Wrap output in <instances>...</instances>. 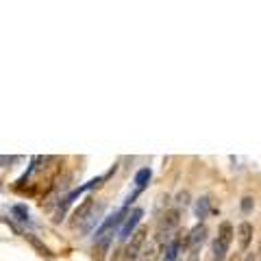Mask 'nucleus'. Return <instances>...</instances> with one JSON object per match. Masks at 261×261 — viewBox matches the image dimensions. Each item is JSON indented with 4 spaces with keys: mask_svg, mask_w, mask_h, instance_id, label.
Listing matches in <instances>:
<instances>
[{
    "mask_svg": "<svg viewBox=\"0 0 261 261\" xmlns=\"http://www.w3.org/2000/svg\"><path fill=\"white\" fill-rule=\"evenodd\" d=\"M178 205H190V192H181L178 194Z\"/></svg>",
    "mask_w": 261,
    "mask_h": 261,
    "instance_id": "nucleus-13",
    "label": "nucleus"
},
{
    "mask_svg": "<svg viewBox=\"0 0 261 261\" xmlns=\"http://www.w3.org/2000/svg\"><path fill=\"white\" fill-rule=\"evenodd\" d=\"M148 181H150V170H148V168H142L140 172L135 174V185H137V190L142 192L144 187L148 185Z\"/></svg>",
    "mask_w": 261,
    "mask_h": 261,
    "instance_id": "nucleus-8",
    "label": "nucleus"
},
{
    "mask_svg": "<svg viewBox=\"0 0 261 261\" xmlns=\"http://www.w3.org/2000/svg\"><path fill=\"white\" fill-rule=\"evenodd\" d=\"M13 214L18 216V220H20V222H29V211H27V207H24V205L13 207Z\"/></svg>",
    "mask_w": 261,
    "mask_h": 261,
    "instance_id": "nucleus-12",
    "label": "nucleus"
},
{
    "mask_svg": "<svg viewBox=\"0 0 261 261\" xmlns=\"http://www.w3.org/2000/svg\"><path fill=\"white\" fill-rule=\"evenodd\" d=\"M207 211H209V198H200V202L196 205V216L202 220V218H207Z\"/></svg>",
    "mask_w": 261,
    "mask_h": 261,
    "instance_id": "nucleus-11",
    "label": "nucleus"
},
{
    "mask_svg": "<svg viewBox=\"0 0 261 261\" xmlns=\"http://www.w3.org/2000/svg\"><path fill=\"white\" fill-rule=\"evenodd\" d=\"M27 240L31 242V246H33V248H37V250H39V255H50V250H48L44 244L35 238V235H27Z\"/></svg>",
    "mask_w": 261,
    "mask_h": 261,
    "instance_id": "nucleus-10",
    "label": "nucleus"
},
{
    "mask_svg": "<svg viewBox=\"0 0 261 261\" xmlns=\"http://www.w3.org/2000/svg\"><path fill=\"white\" fill-rule=\"evenodd\" d=\"M178 259V242H170L166 246V261H176Z\"/></svg>",
    "mask_w": 261,
    "mask_h": 261,
    "instance_id": "nucleus-9",
    "label": "nucleus"
},
{
    "mask_svg": "<svg viewBox=\"0 0 261 261\" xmlns=\"http://www.w3.org/2000/svg\"><path fill=\"white\" fill-rule=\"evenodd\" d=\"M161 244L159 242H152L148 248H144L142 252H140V261H157L159 259V255H161Z\"/></svg>",
    "mask_w": 261,
    "mask_h": 261,
    "instance_id": "nucleus-7",
    "label": "nucleus"
},
{
    "mask_svg": "<svg viewBox=\"0 0 261 261\" xmlns=\"http://www.w3.org/2000/svg\"><path fill=\"white\" fill-rule=\"evenodd\" d=\"M259 252H261V246H259Z\"/></svg>",
    "mask_w": 261,
    "mask_h": 261,
    "instance_id": "nucleus-16",
    "label": "nucleus"
},
{
    "mask_svg": "<svg viewBox=\"0 0 261 261\" xmlns=\"http://www.w3.org/2000/svg\"><path fill=\"white\" fill-rule=\"evenodd\" d=\"M94 211V198H85L83 202H81V205L74 209V214H72V226H79V224H85L89 218V214H92Z\"/></svg>",
    "mask_w": 261,
    "mask_h": 261,
    "instance_id": "nucleus-3",
    "label": "nucleus"
},
{
    "mask_svg": "<svg viewBox=\"0 0 261 261\" xmlns=\"http://www.w3.org/2000/svg\"><path fill=\"white\" fill-rule=\"evenodd\" d=\"M231 261H238V259H231Z\"/></svg>",
    "mask_w": 261,
    "mask_h": 261,
    "instance_id": "nucleus-15",
    "label": "nucleus"
},
{
    "mask_svg": "<svg viewBox=\"0 0 261 261\" xmlns=\"http://www.w3.org/2000/svg\"><path fill=\"white\" fill-rule=\"evenodd\" d=\"M252 205H255V200H252L250 196H246V198L242 200V209H244V211H250V209H252Z\"/></svg>",
    "mask_w": 261,
    "mask_h": 261,
    "instance_id": "nucleus-14",
    "label": "nucleus"
},
{
    "mask_svg": "<svg viewBox=\"0 0 261 261\" xmlns=\"http://www.w3.org/2000/svg\"><path fill=\"white\" fill-rule=\"evenodd\" d=\"M211 261H216V259H211Z\"/></svg>",
    "mask_w": 261,
    "mask_h": 261,
    "instance_id": "nucleus-17",
    "label": "nucleus"
},
{
    "mask_svg": "<svg viewBox=\"0 0 261 261\" xmlns=\"http://www.w3.org/2000/svg\"><path fill=\"white\" fill-rule=\"evenodd\" d=\"M205 235H207V226L205 224H198V226H194L190 235H187V244H190L192 248H196L198 244H202V240H205Z\"/></svg>",
    "mask_w": 261,
    "mask_h": 261,
    "instance_id": "nucleus-6",
    "label": "nucleus"
},
{
    "mask_svg": "<svg viewBox=\"0 0 261 261\" xmlns=\"http://www.w3.org/2000/svg\"><path fill=\"white\" fill-rule=\"evenodd\" d=\"M142 216H144V211H142V209H135L133 214H130V216L126 218V224L122 226V231H120V240H128L130 235H133V228H135L137 224H140Z\"/></svg>",
    "mask_w": 261,
    "mask_h": 261,
    "instance_id": "nucleus-4",
    "label": "nucleus"
},
{
    "mask_svg": "<svg viewBox=\"0 0 261 261\" xmlns=\"http://www.w3.org/2000/svg\"><path fill=\"white\" fill-rule=\"evenodd\" d=\"M146 235H148V228H146V226H140L137 231H133V235H130V242L126 244V248L120 252L118 261H137V259H140L142 246L146 244Z\"/></svg>",
    "mask_w": 261,
    "mask_h": 261,
    "instance_id": "nucleus-1",
    "label": "nucleus"
},
{
    "mask_svg": "<svg viewBox=\"0 0 261 261\" xmlns=\"http://www.w3.org/2000/svg\"><path fill=\"white\" fill-rule=\"evenodd\" d=\"M233 226L231 222H222L220 224V231H218V238L214 242V255H216V261H224L226 252H228V246L233 242Z\"/></svg>",
    "mask_w": 261,
    "mask_h": 261,
    "instance_id": "nucleus-2",
    "label": "nucleus"
},
{
    "mask_svg": "<svg viewBox=\"0 0 261 261\" xmlns=\"http://www.w3.org/2000/svg\"><path fill=\"white\" fill-rule=\"evenodd\" d=\"M252 224L250 222H242L238 226V242H240V248L242 250H246L250 246V240H252Z\"/></svg>",
    "mask_w": 261,
    "mask_h": 261,
    "instance_id": "nucleus-5",
    "label": "nucleus"
}]
</instances>
